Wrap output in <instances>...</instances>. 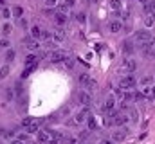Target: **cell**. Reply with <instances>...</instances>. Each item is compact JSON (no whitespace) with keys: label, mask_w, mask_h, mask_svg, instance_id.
<instances>
[{"label":"cell","mask_w":155,"mask_h":144,"mask_svg":"<svg viewBox=\"0 0 155 144\" xmlns=\"http://www.w3.org/2000/svg\"><path fill=\"white\" fill-rule=\"evenodd\" d=\"M79 83H81L83 87H87V88H94V87H96V81H94L90 76H87V74H79Z\"/></svg>","instance_id":"cell-6"},{"label":"cell","mask_w":155,"mask_h":144,"mask_svg":"<svg viewBox=\"0 0 155 144\" xmlns=\"http://www.w3.org/2000/svg\"><path fill=\"white\" fill-rule=\"evenodd\" d=\"M4 96H5V99H7V101H11V99L15 97V94H13V88H5Z\"/></svg>","instance_id":"cell-26"},{"label":"cell","mask_w":155,"mask_h":144,"mask_svg":"<svg viewBox=\"0 0 155 144\" xmlns=\"http://www.w3.org/2000/svg\"><path fill=\"white\" fill-rule=\"evenodd\" d=\"M134 38H135L137 43H150V45L155 43V36L152 33H148V31H135Z\"/></svg>","instance_id":"cell-1"},{"label":"cell","mask_w":155,"mask_h":144,"mask_svg":"<svg viewBox=\"0 0 155 144\" xmlns=\"http://www.w3.org/2000/svg\"><path fill=\"white\" fill-rule=\"evenodd\" d=\"M24 41H25V45H27V49H29V51H36V49L40 47L38 41H35V40H29V38H25Z\"/></svg>","instance_id":"cell-18"},{"label":"cell","mask_w":155,"mask_h":144,"mask_svg":"<svg viewBox=\"0 0 155 144\" xmlns=\"http://www.w3.org/2000/svg\"><path fill=\"white\" fill-rule=\"evenodd\" d=\"M121 69L126 72V74H132V72L137 70V61H135V60H132V58H126V60L123 61Z\"/></svg>","instance_id":"cell-4"},{"label":"cell","mask_w":155,"mask_h":144,"mask_svg":"<svg viewBox=\"0 0 155 144\" xmlns=\"http://www.w3.org/2000/svg\"><path fill=\"white\" fill-rule=\"evenodd\" d=\"M0 144H4V141H2V139H0Z\"/></svg>","instance_id":"cell-50"},{"label":"cell","mask_w":155,"mask_h":144,"mask_svg":"<svg viewBox=\"0 0 155 144\" xmlns=\"http://www.w3.org/2000/svg\"><path fill=\"white\" fill-rule=\"evenodd\" d=\"M11 15H13L15 18H22V15H24V7L15 5V7H13V11H11Z\"/></svg>","instance_id":"cell-20"},{"label":"cell","mask_w":155,"mask_h":144,"mask_svg":"<svg viewBox=\"0 0 155 144\" xmlns=\"http://www.w3.org/2000/svg\"><path fill=\"white\" fill-rule=\"evenodd\" d=\"M108 29H110V33L117 34V33H121V29H123V24H121L119 20H112V22L108 24Z\"/></svg>","instance_id":"cell-12"},{"label":"cell","mask_w":155,"mask_h":144,"mask_svg":"<svg viewBox=\"0 0 155 144\" xmlns=\"http://www.w3.org/2000/svg\"><path fill=\"white\" fill-rule=\"evenodd\" d=\"M87 124H88V130H97V123H96V119L92 115L87 117Z\"/></svg>","instance_id":"cell-21"},{"label":"cell","mask_w":155,"mask_h":144,"mask_svg":"<svg viewBox=\"0 0 155 144\" xmlns=\"http://www.w3.org/2000/svg\"><path fill=\"white\" fill-rule=\"evenodd\" d=\"M2 31H4V34H9V33H11V25H9V24H5Z\"/></svg>","instance_id":"cell-39"},{"label":"cell","mask_w":155,"mask_h":144,"mask_svg":"<svg viewBox=\"0 0 155 144\" xmlns=\"http://www.w3.org/2000/svg\"><path fill=\"white\" fill-rule=\"evenodd\" d=\"M40 38H41V40H49V38H51V33H49V31H41V36H40Z\"/></svg>","instance_id":"cell-38"},{"label":"cell","mask_w":155,"mask_h":144,"mask_svg":"<svg viewBox=\"0 0 155 144\" xmlns=\"http://www.w3.org/2000/svg\"><path fill=\"white\" fill-rule=\"evenodd\" d=\"M36 65H38V58H36L35 54H29V56L25 58V67H31V69H36Z\"/></svg>","instance_id":"cell-15"},{"label":"cell","mask_w":155,"mask_h":144,"mask_svg":"<svg viewBox=\"0 0 155 144\" xmlns=\"http://www.w3.org/2000/svg\"><path fill=\"white\" fill-rule=\"evenodd\" d=\"M139 2H141V4H143V5H144V4H146V2H148V0H139Z\"/></svg>","instance_id":"cell-49"},{"label":"cell","mask_w":155,"mask_h":144,"mask_svg":"<svg viewBox=\"0 0 155 144\" xmlns=\"http://www.w3.org/2000/svg\"><path fill=\"white\" fill-rule=\"evenodd\" d=\"M0 135L5 137V139H13V132L11 130H5V128H0Z\"/></svg>","instance_id":"cell-24"},{"label":"cell","mask_w":155,"mask_h":144,"mask_svg":"<svg viewBox=\"0 0 155 144\" xmlns=\"http://www.w3.org/2000/svg\"><path fill=\"white\" fill-rule=\"evenodd\" d=\"M2 16H4V18H9V16H11V11H9L7 7H2Z\"/></svg>","instance_id":"cell-35"},{"label":"cell","mask_w":155,"mask_h":144,"mask_svg":"<svg viewBox=\"0 0 155 144\" xmlns=\"http://www.w3.org/2000/svg\"><path fill=\"white\" fill-rule=\"evenodd\" d=\"M87 135H88V132H81V133H79V141H85Z\"/></svg>","instance_id":"cell-41"},{"label":"cell","mask_w":155,"mask_h":144,"mask_svg":"<svg viewBox=\"0 0 155 144\" xmlns=\"http://www.w3.org/2000/svg\"><path fill=\"white\" fill-rule=\"evenodd\" d=\"M0 47L9 49V40H7V38H0Z\"/></svg>","instance_id":"cell-33"},{"label":"cell","mask_w":155,"mask_h":144,"mask_svg":"<svg viewBox=\"0 0 155 144\" xmlns=\"http://www.w3.org/2000/svg\"><path fill=\"white\" fill-rule=\"evenodd\" d=\"M33 121H35L33 117H24V119H22V126H24V128H27V126H29Z\"/></svg>","instance_id":"cell-29"},{"label":"cell","mask_w":155,"mask_h":144,"mask_svg":"<svg viewBox=\"0 0 155 144\" xmlns=\"http://www.w3.org/2000/svg\"><path fill=\"white\" fill-rule=\"evenodd\" d=\"M15 88H16V96H20V94H22V90H24V87H22V83H20V81H16Z\"/></svg>","instance_id":"cell-32"},{"label":"cell","mask_w":155,"mask_h":144,"mask_svg":"<svg viewBox=\"0 0 155 144\" xmlns=\"http://www.w3.org/2000/svg\"><path fill=\"white\" fill-rule=\"evenodd\" d=\"M139 49H141L144 58H155V49L150 43H139Z\"/></svg>","instance_id":"cell-5"},{"label":"cell","mask_w":155,"mask_h":144,"mask_svg":"<svg viewBox=\"0 0 155 144\" xmlns=\"http://www.w3.org/2000/svg\"><path fill=\"white\" fill-rule=\"evenodd\" d=\"M146 97H150V99H155V85L152 88H144V92H143Z\"/></svg>","instance_id":"cell-23"},{"label":"cell","mask_w":155,"mask_h":144,"mask_svg":"<svg viewBox=\"0 0 155 144\" xmlns=\"http://www.w3.org/2000/svg\"><path fill=\"white\" fill-rule=\"evenodd\" d=\"M15 56H16V52H15L13 49H7V51H5V61H7V63H11V61L15 60Z\"/></svg>","instance_id":"cell-22"},{"label":"cell","mask_w":155,"mask_h":144,"mask_svg":"<svg viewBox=\"0 0 155 144\" xmlns=\"http://www.w3.org/2000/svg\"><path fill=\"white\" fill-rule=\"evenodd\" d=\"M49 137H51V130H38V133H36V139L40 144H47Z\"/></svg>","instance_id":"cell-8"},{"label":"cell","mask_w":155,"mask_h":144,"mask_svg":"<svg viewBox=\"0 0 155 144\" xmlns=\"http://www.w3.org/2000/svg\"><path fill=\"white\" fill-rule=\"evenodd\" d=\"M130 115H132V119H134V121H137V117H139V113H137V112H132Z\"/></svg>","instance_id":"cell-44"},{"label":"cell","mask_w":155,"mask_h":144,"mask_svg":"<svg viewBox=\"0 0 155 144\" xmlns=\"http://www.w3.org/2000/svg\"><path fill=\"white\" fill-rule=\"evenodd\" d=\"M76 20L79 24H85V13H78L76 15Z\"/></svg>","instance_id":"cell-34"},{"label":"cell","mask_w":155,"mask_h":144,"mask_svg":"<svg viewBox=\"0 0 155 144\" xmlns=\"http://www.w3.org/2000/svg\"><path fill=\"white\" fill-rule=\"evenodd\" d=\"M67 56L63 54V52H60V51H54V52H51V61L52 63H63V60H65Z\"/></svg>","instance_id":"cell-11"},{"label":"cell","mask_w":155,"mask_h":144,"mask_svg":"<svg viewBox=\"0 0 155 144\" xmlns=\"http://www.w3.org/2000/svg\"><path fill=\"white\" fill-rule=\"evenodd\" d=\"M92 2H99V0H92Z\"/></svg>","instance_id":"cell-51"},{"label":"cell","mask_w":155,"mask_h":144,"mask_svg":"<svg viewBox=\"0 0 155 144\" xmlns=\"http://www.w3.org/2000/svg\"><path fill=\"white\" fill-rule=\"evenodd\" d=\"M31 34H33V38H40V36H41V29L36 27V25H35V27H31Z\"/></svg>","instance_id":"cell-25"},{"label":"cell","mask_w":155,"mask_h":144,"mask_svg":"<svg viewBox=\"0 0 155 144\" xmlns=\"http://www.w3.org/2000/svg\"><path fill=\"white\" fill-rule=\"evenodd\" d=\"M153 20H155V18H152V16H146V25H150V27H152V25H153Z\"/></svg>","instance_id":"cell-40"},{"label":"cell","mask_w":155,"mask_h":144,"mask_svg":"<svg viewBox=\"0 0 155 144\" xmlns=\"http://www.w3.org/2000/svg\"><path fill=\"white\" fill-rule=\"evenodd\" d=\"M112 117V124H116V126H124L126 123H128V115H124V113H117V112H112L110 113Z\"/></svg>","instance_id":"cell-3"},{"label":"cell","mask_w":155,"mask_h":144,"mask_svg":"<svg viewBox=\"0 0 155 144\" xmlns=\"http://www.w3.org/2000/svg\"><path fill=\"white\" fill-rule=\"evenodd\" d=\"M85 144H92V142H85Z\"/></svg>","instance_id":"cell-52"},{"label":"cell","mask_w":155,"mask_h":144,"mask_svg":"<svg viewBox=\"0 0 155 144\" xmlns=\"http://www.w3.org/2000/svg\"><path fill=\"white\" fill-rule=\"evenodd\" d=\"M63 63H65V67H67V69H72V67H74V60H71V58H65V60H63Z\"/></svg>","instance_id":"cell-30"},{"label":"cell","mask_w":155,"mask_h":144,"mask_svg":"<svg viewBox=\"0 0 155 144\" xmlns=\"http://www.w3.org/2000/svg\"><path fill=\"white\" fill-rule=\"evenodd\" d=\"M87 117H88V106H85L83 110H79V112L76 113V121H78V123L87 121Z\"/></svg>","instance_id":"cell-17"},{"label":"cell","mask_w":155,"mask_h":144,"mask_svg":"<svg viewBox=\"0 0 155 144\" xmlns=\"http://www.w3.org/2000/svg\"><path fill=\"white\" fill-rule=\"evenodd\" d=\"M11 144H22V141H18V139H16V141H13Z\"/></svg>","instance_id":"cell-47"},{"label":"cell","mask_w":155,"mask_h":144,"mask_svg":"<svg viewBox=\"0 0 155 144\" xmlns=\"http://www.w3.org/2000/svg\"><path fill=\"white\" fill-rule=\"evenodd\" d=\"M110 7L116 9V11H119V9H121V0H110Z\"/></svg>","instance_id":"cell-27"},{"label":"cell","mask_w":155,"mask_h":144,"mask_svg":"<svg viewBox=\"0 0 155 144\" xmlns=\"http://www.w3.org/2000/svg\"><path fill=\"white\" fill-rule=\"evenodd\" d=\"M54 40H56V41H61V40H63V34H54Z\"/></svg>","instance_id":"cell-43"},{"label":"cell","mask_w":155,"mask_h":144,"mask_svg":"<svg viewBox=\"0 0 155 144\" xmlns=\"http://www.w3.org/2000/svg\"><path fill=\"white\" fill-rule=\"evenodd\" d=\"M101 144H114V141H107V139H103V141H101Z\"/></svg>","instance_id":"cell-46"},{"label":"cell","mask_w":155,"mask_h":144,"mask_svg":"<svg viewBox=\"0 0 155 144\" xmlns=\"http://www.w3.org/2000/svg\"><path fill=\"white\" fill-rule=\"evenodd\" d=\"M4 5H5V2H4V0H0V7H4Z\"/></svg>","instance_id":"cell-48"},{"label":"cell","mask_w":155,"mask_h":144,"mask_svg":"<svg viewBox=\"0 0 155 144\" xmlns=\"http://www.w3.org/2000/svg\"><path fill=\"white\" fill-rule=\"evenodd\" d=\"M25 130H27V133H38V130H40V124L36 123V121H33V123H31V124H29V126H27Z\"/></svg>","instance_id":"cell-19"},{"label":"cell","mask_w":155,"mask_h":144,"mask_svg":"<svg viewBox=\"0 0 155 144\" xmlns=\"http://www.w3.org/2000/svg\"><path fill=\"white\" fill-rule=\"evenodd\" d=\"M61 4H63V5H67V7H69V9H71V7H72V5H74V4H76V0H63V2H61Z\"/></svg>","instance_id":"cell-37"},{"label":"cell","mask_w":155,"mask_h":144,"mask_svg":"<svg viewBox=\"0 0 155 144\" xmlns=\"http://www.w3.org/2000/svg\"><path fill=\"white\" fill-rule=\"evenodd\" d=\"M18 141L27 142V141H29V135H27V133H20V135H18Z\"/></svg>","instance_id":"cell-36"},{"label":"cell","mask_w":155,"mask_h":144,"mask_svg":"<svg viewBox=\"0 0 155 144\" xmlns=\"http://www.w3.org/2000/svg\"><path fill=\"white\" fill-rule=\"evenodd\" d=\"M18 20H20V25H22V27H24V29H25V27H27V22H25V20H24V18H18Z\"/></svg>","instance_id":"cell-42"},{"label":"cell","mask_w":155,"mask_h":144,"mask_svg":"<svg viewBox=\"0 0 155 144\" xmlns=\"http://www.w3.org/2000/svg\"><path fill=\"white\" fill-rule=\"evenodd\" d=\"M7 74H9V67H7V65H4V67L0 69V79H4Z\"/></svg>","instance_id":"cell-28"},{"label":"cell","mask_w":155,"mask_h":144,"mask_svg":"<svg viewBox=\"0 0 155 144\" xmlns=\"http://www.w3.org/2000/svg\"><path fill=\"white\" fill-rule=\"evenodd\" d=\"M126 139V130H121V128H117L112 132V141H116V142H121V141H124Z\"/></svg>","instance_id":"cell-9"},{"label":"cell","mask_w":155,"mask_h":144,"mask_svg":"<svg viewBox=\"0 0 155 144\" xmlns=\"http://www.w3.org/2000/svg\"><path fill=\"white\" fill-rule=\"evenodd\" d=\"M60 144H76V141L74 139H69V137H61Z\"/></svg>","instance_id":"cell-31"},{"label":"cell","mask_w":155,"mask_h":144,"mask_svg":"<svg viewBox=\"0 0 155 144\" xmlns=\"http://www.w3.org/2000/svg\"><path fill=\"white\" fill-rule=\"evenodd\" d=\"M78 101H79L83 106H90V103H92V96H90L88 92H85V90H83V92H79V94H78Z\"/></svg>","instance_id":"cell-7"},{"label":"cell","mask_w":155,"mask_h":144,"mask_svg":"<svg viewBox=\"0 0 155 144\" xmlns=\"http://www.w3.org/2000/svg\"><path fill=\"white\" fill-rule=\"evenodd\" d=\"M45 2H47V5H49V7H52V5L56 4V0H45Z\"/></svg>","instance_id":"cell-45"},{"label":"cell","mask_w":155,"mask_h":144,"mask_svg":"<svg viewBox=\"0 0 155 144\" xmlns=\"http://www.w3.org/2000/svg\"><path fill=\"white\" fill-rule=\"evenodd\" d=\"M116 106V101H114V96H108L107 101H105V106H103V112L105 113H112V110Z\"/></svg>","instance_id":"cell-10"},{"label":"cell","mask_w":155,"mask_h":144,"mask_svg":"<svg viewBox=\"0 0 155 144\" xmlns=\"http://www.w3.org/2000/svg\"><path fill=\"white\" fill-rule=\"evenodd\" d=\"M123 52H124V54H132V52H135V45H134L130 40L123 41Z\"/></svg>","instance_id":"cell-14"},{"label":"cell","mask_w":155,"mask_h":144,"mask_svg":"<svg viewBox=\"0 0 155 144\" xmlns=\"http://www.w3.org/2000/svg\"><path fill=\"white\" fill-rule=\"evenodd\" d=\"M54 22H56L58 25H65V24H67V15L61 13V11L56 13V15H54Z\"/></svg>","instance_id":"cell-16"},{"label":"cell","mask_w":155,"mask_h":144,"mask_svg":"<svg viewBox=\"0 0 155 144\" xmlns=\"http://www.w3.org/2000/svg\"><path fill=\"white\" fill-rule=\"evenodd\" d=\"M144 13H146L148 16L155 18V2H153V0H152V2H146V4H144Z\"/></svg>","instance_id":"cell-13"},{"label":"cell","mask_w":155,"mask_h":144,"mask_svg":"<svg viewBox=\"0 0 155 144\" xmlns=\"http://www.w3.org/2000/svg\"><path fill=\"white\" fill-rule=\"evenodd\" d=\"M135 85H137V79H135V76H132V74H126V76H123V77L119 79V87H121L123 90L134 88Z\"/></svg>","instance_id":"cell-2"}]
</instances>
